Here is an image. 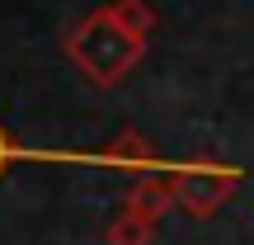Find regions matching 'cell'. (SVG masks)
<instances>
[{"instance_id":"1","label":"cell","mask_w":254,"mask_h":245,"mask_svg":"<svg viewBox=\"0 0 254 245\" xmlns=\"http://www.w3.org/2000/svg\"><path fill=\"white\" fill-rule=\"evenodd\" d=\"M146 43H151V38H141L136 28H127L113 5H94L90 14L75 19V24L66 28V38H62L71 66L94 85V90H118L127 76L141 66Z\"/></svg>"},{"instance_id":"2","label":"cell","mask_w":254,"mask_h":245,"mask_svg":"<svg viewBox=\"0 0 254 245\" xmlns=\"http://www.w3.org/2000/svg\"><path fill=\"white\" fill-rule=\"evenodd\" d=\"M245 170L226 161H212V156H198V161L174 165V208L189 212V217H217L231 198H236Z\"/></svg>"},{"instance_id":"3","label":"cell","mask_w":254,"mask_h":245,"mask_svg":"<svg viewBox=\"0 0 254 245\" xmlns=\"http://www.w3.org/2000/svg\"><path fill=\"white\" fill-rule=\"evenodd\" d=\"M99 161L109 165V170L127 174V179H146V174L165 170V161H160V151H155V142H151V137H141L136 127H123V132L99 151Z\"/></svg>"},{"instance_id":"4","label":"cell","mask_w":254,"mask_h":245,"mask_svg":"<svg viewBox=\"0 0 254 245\" xmlns=\"http://www.w3.org/2000/svg\"><path fill=\"white\" fill-rule=\"evenodd\" d=\"M170 208H174V165L146 174V179H132L127 193H123V212L146 217V222H160Z\"/></svg>"},{"instance_id":"5","label":"cell","mask_w":254,"mask_h":245,"mask_svg":"<svg viewBox=\"0 0 254 245\" xmlns=\"http://www.w3.org/2000/svg\"><path fill=\"white\" fill-rule=\"evenodd\" d=\"M155 227H160V222H146V217H132V212H118V217L104 227V241H109V245H155Z\"/></svg>"},{"instance_id":"6","label":"cell","mask_w":254,"mask_h":245,"mask_svg":"<svg viewBox=\"0 0 254 245\" xmlns=\"http://www.w3.org/2000/svg\"><path fill=\"white\" fill-rule=\"evenodd\" d=\"M109 5L118 9V14H123V24H127V28H136L141 38H151L155 28H160V14H155V5H151V0H109Z\"/></svg>"},{"instance_id":"7","label":"cell","mask_w":254,"mask_h":245,"mask_svg":"<svg viewBox=\"0 0 254 245\" xmlns=\"http://www.w3.org/2000/svg\"><path fill=\"white\" fill-rule=\"evenodd\" d=\"M19 161H28V151H24V146H19L14 137L5 132V127H0V179H5V174H9V165H19Z\"/></svg>"}]
</instances>
